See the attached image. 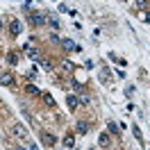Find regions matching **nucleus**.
I'll return each instance as SVG.
<instances>
[{"instance_id": "8", "label": "nucleus", "mask_w": 150, "mask_h": 150, "mask_svg": "<svg viewBox=\"0 0 150 150\" xmlns=\"http://www.w3.org/2000/svg\"><path fill=\"white\" fill-rule=\"evenodd\" d=\"M62 46H64V50H75V48H77L71 39H64V41H62Z\"/></svg>"}, {"instance_id": "1", "label": "nucleus", "mask_w": 150, "mask_h": 150, "mask_svg": "<svg viewBox=\"0 0 150 150\" xmlns=\"http://www.w3.org/2000/svg\"><path fill=\"white\" fill-rule=\"evenodd\" d=\"M0 84L11 86V84H14V75H11V73H0Z\"/></svg>"}, {"instance_id": "4", "label": "nucleus", "mask_w": 150, "mask_h": 150, "mask_svg": "<svg viewBox=\"0 0 150 150\" xmlns=\"http://www.w3.org/2000/svg\"><path fill=\"white\" fill-rule=\"evenodd\" d=\"M9 30H11V34H21V32H23V23H21V21H14L9 25Z\"/></svg>"}, {"instance_id": "17", "label": "nucleus", "mask_w": 150, "mask_h": 150, "mask_svg": "<svg viewBox=\"0 0 150 150\" xmlns=\"http://www.w3.org/2000/svg\"><path fill=\"white\" fill-rule=\"evenodd\" d=\"M48 23H50V25H52V28H59V21H57V16H50V18H48Z\"/></svg>"}, {"instance_id": "21", "label": "nucleus", "mask_w": 150, "mask_h": 150, "mask_svg": "<svg viewBox=\"0 0 150 150\" xmlns=\"http://www.w3.org/2000/svg\"><path fill=\"white\" fill-rule=\"evenodd\" d=\"M18 150H25V148H18ZM28 150H30V148H28Z\"/></svg>"}, {"instance_id": "22", "label": "nucleus", "mask_w": 150, "mask_h": 150, "mask_svg": "<svg viewBox=\"0 0 150 150\" xmlns=\"http://www.w3.org/2000/svg\"><path fill=\"white\" fill-rule=\"evenodd\" d=\"M0 28H2V21H0Z\"/></svg>"}, {"instance_id": "6", "label": "nucleus", "mask_w": 150, "mask_h": 150, "mask_svg": "<svg viewBox=\"0 0 150 150\" xmlns=\"http://www.w3.org/2000/svg\"><path fill=\"white\" fill-rule=\"evenodd\" d=\"M41 139H43V143H48V146H55V137H52V134H48V132L41 134Z\"/></svg>"}, {"instance_id": "12", "label": "nucleus", "mask_w": 150, "mask_h": 150, "mask_svg": "<svg viewBox=\"0 0 150 150\" xmlns=\"http://www.w3.org/2000/svg\"><path fill=\"white\" fill-rule=\"evenodd\" d=\"M68 107H71V109L77 107V98H75V96H68Z\"/></svg>"}, {"instance_id": "11", "label": "nucleus", "mask_w": 150, "mask_h": 150, "mask_svg": "<svg viewBox=\"0 0 150 150\" xmlns=\"http://www.w3.org/2000/svg\"><path fill=\"white\" fill-rule=\"evenodd\" d=\"M43 100H46V105H50V107H55V98L50 93H43Z\"/></svg>"}, {"instance_id": "18", "label": "nucleus", "mask_w": 150, "mask_h": 150, "mask_svg": "<svg viewBox=\"0 0 150 150\" xmlns=\"http://www.w3.org/2000/svg\"><path fill=\"white\" fill-rule=\"evenodd\" d=\"M132 130H134V137H137V139L141 141V130H139V127H132Z\"/></svg>"}, {"instance_id": "7", "label": "nucleus", "mask_w": 150, "mask_h": 150, "mask_svg": "<svg viewBox=\"0 0 150 150\" xmlns=\"http://www.w3.org/2000/svg\"><path fill=\"white\" fill-rule=\"evenodd\" d=\"M77 132H80V134H86V132H89V123L80 121V123H77Z\"/></svg>"}, {"instance_id": "19", "label": "nucleus", "mask_w": 150, "mask_h": 150, "mask_svg": "<svg viewBox=\"0 0 150 150\" xmlns=\"http://www.w3.org/2000/svg\"><path fill=\"white\" fill-rule=\"evenodd\" d=\"M80 100H82V105H89V96L82 93V98H80Z\"/></svg>"}, {"instance_id": "10", "label": "nucleus", "mask_w": 150, "mask_h": 150, "mask_svg": "<svg viewBox=\"0 0 150 150\" xmlns=\"http://www.w3.org/2000/svg\"><path fill=\"white\" fill-rule=\"evenodd\" d=\"M7 62H9V64H18V55H16V52H9V55H7Z\"/></svg>"}, {"instance_id": "20", "label": "nucleus", "mask_w": 150, "mask_h": 150, "mask_svg": "<svg viewBox=\"0 0 150 150\" xmlns=\"http://www.w3.org/2000/svg\"><path fill=\"white\" fill-rule=\"evenodd\" d=\"M146 23H150V14H146Z\"/></svg>"}, {"instance_id": "5", "label": "nucleus", "mask_w": 150, "mask_h": 150, "mask_svg": "<svg viewBox=\"0 0 150 150\" xmlns=\"http://www.w3.org/2000/svg\"><path fill=\"white\" fill-rule=\"evenodd\" d=\"M11 134H14V137H25L28 132H25L23 125H14V127H11Z\"/></svg>"}, {"instance_id": "9", "label": "nucleus", "mask_w": 150, "mask_h": 150, "mask_svg": "<svg viewBox=\"0 0 150 150\" xmlns=\"http://www.w3.org/2000/svg\"><path fill=\"white\" fill-rule=\"evenodd\" d=\"M64 146H66V148H75V139L71 137V134H68V137L64 139Z\"/></svg>"}, {"instance_id": "13", "label": "nucleus", "mask_w": 150, "mask_h": 150, "mask_svg": "<svg viewBox=\"0 0 150 150\" xmlns=\"http://www.w3.org/2000/svg\"><path fill=\"white\" fill-rule=\"evenodd\" d=\"M107 130L112 132V134H118V132H121V130H118V125H116V123H109V125H107Z\"/></svg>"}, {"instance_id": "14", "label": "nucleus", "mask_w": 150, "mask_h": 150, "mask_svg": "<svg viewBox=\"0 0 150 150\" xmlns=\"http://www.w3.org/2000/svg\"><path fill=\"white\" fill-rule=\"evenodd\" d=\"M98 143H100V146H107V143H109V137H107V134H100V139H98Z\"/></svg>"}, {"instance_id": "3", "label": "nucleus", "mask_w": 150, "mask_h": 150, "mask_svg": "<svg viewBox=\"0 0 150 150\" xmlns=\"http://www.w3.org/2000/svg\"><path fill=\"white\" fill-rule=\"evenodd\" d=\"M30 21H32V25H43L46 23V14H32Z\"/></svg>"}, {"instance_id": "15", "label": "nucleus", "mask_w": 150, "mask_h": 150, "mask_svg": "<svg viewBox=\"0 0 150 150\" xmlns=\"http://www.w3.org/2000/svg\"><path fill=\"white\" fill-rule=\"evenodd\" d=\"M62 68H64V71H73V64H71L68 59H64V62H62Z\"/></svg>"}, {"instance_id": "2", "label": "nucleus", "mask_w": 150, "mask_h": 150, "mask_svg": "<svg viewBox=\"0 0 150 150\" xmlns=\"http://www.w3.org/2000/svg\"><path fill=\"white\" fill-rule=\"evenodd\" d=\"M25 52H28L30 59H34V62H41V55H39V50H34L32 46H25Z\"/></svg>"}, {"instance_id": "16", "label": "nucleus", "mask_w": 150, "mask_h": 150, "mask_svg": "<svg viewBox=\"0 0 150 150\" xmlns=\"http://www.w3.org/2000/svg\"><path fill=\"white\" fill-rule=\"evenodd\" d=\"M25 91H28V93H32V96H37V93H39V89H37V86H32V84L25 86Z\"/></svg>"}]
</instances>
